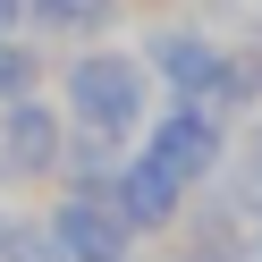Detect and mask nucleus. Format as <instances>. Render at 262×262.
<instances>
[{
	"label": "nucleus",
	"mask_w": 262,
	"mask_h": 262,
	"mask_svg": "<svg viewBox=\"0 0 262 262\" xmlns=\"http://www.w3.org/2000/svg\"><path fill=\"white\" fill-rule=\"evenodd\" d=\"M144 102H152V85H144V68L127 51H85L68 68V110L76 127H102V136H127V127L144 119Z\"/></svg>",
	"instance_id": "obj_1"
},
{
	"label": "nucleus",
	"mask_w": 262,
	"mask_h": 262,
	"mask_svg": "<svg viewBox=\"0 0 262 262\" xmlns=\"http://www.w3.org/2000/svg\"><path fill=\"white\" fill-rule=\"evenodd\" d=\"M144 161H152L161 178H178V186H194V178H211V161H220V119H211L203 102H178L169 119L152 127V144H144Z\"/></svg>",
	"instance_id": "obj_2"
},
{
	"label": "nucleus",
	"mask_w": 262,
	"mask_h": 262,
	"mask_svg": "<svg viewBox=\"0 0 262 262\" xmlns=\"http://www.w3.org/2000/svg\"><path fill=\"white\" fill-rule=\"evenodd\" d=\"M42 228L59 237V254H68V262H127V220L102 203V194H68Z\"/></svg>",
	"instance_id": "obj_3"
},
{
	"label": "nucleus",
	"mask_w": 262,
	"mask_h": 262,
	"mask_svg": "<svg viewBox=\"0 0 262 262\" xmlns=\"http://www.w3.org/2000/svg\"><path fill=\"white\" fill-rule=\"evenodd\" d=\"M59 152H68V136H59V110H42L34 93L26 102H9V119H0V169H26V178H51Z\"/></svg>",
	"instance_id": "obj_4"
},
{
	"label": "nucleus",
	"mask_w": 262,
	"mask_h": 262,
	"mask_svg": "<svg viewBox=\"0 0 262 262\" xmlns=\"http://www.w3.org/2000/svg\"><path fill=\"white\" fill-rule=\"evenodd\" d=\"M102 203L119 211L127 237H136V228H169V220H178V203H186V186H178V178H161L152 161H127V169H110Z\"/></svg>",
	"instance_id": "obj_5"
},
{
	"label": "nucleus",
	"mask_w": 262,
	"mask_h": 262,
	"mask_svg": "<svg viewBox=\"0 0 262 262\" xmlns=\"http://www.w3.org/2000/svg\"><path fill=\"white\" fill-rule=\"evenodd\" d=\"M152 68L169 76L178 93H194V102H203V93H228V59L211 51L203 34H152Z\"/></svg>",
	"instance_id": "obj_6"
},
{
	"label": "nucleus",
	"mask_w": 262,
	"mask_h": 262,
	"mask_svg": "<svg viewBox=\"0 0 262 262\" xmlns=\"http://www.w3.org/2000/svg\"><path fill=\"white\" fill-rule=\"evenodd\" d=\"M59 169L76 178V194H102L110 186V169H119V136H102V127H85V136L59 152Z\"/></svg>",
	"instance_id": "obj_7"
},
{
	"label": "nucleus",
	"mask_w": 262,
	"mask_h": 262,
	"mask_svg": "<svg viewBox=\"0 0 262 262\" xmlns=\"http://www.w3.org/2000/svg\"><path fill=\"white\" fill-rule=\"evenodd\" d=\"M0 254H9V262H68L51 228H9V245H0Z\"/></svg>",
	"instance_id": "obj_8"
},
{
	"label": "nucleus",
	"mask_w": 262,
	"mask_h": 262,
	"mask_svg": "<svg viewBox=\"0 0 262 262\" xmlns=\"http://www.w3.org/2000/svg\"><path fill=\"white\" fill-rule=\"evenodd\" d=\"M34 17L42 26H102L110 9H102V0H34Z\"/></svg>",
	"instance_id": "obj_9"
},
{
	"label": "nucleus",
	"mask_w": 262,
	"mask_h": 262,
	"mask_svg": "<svg viewBox=\"0 0 262 262\" xmlns=\"http://www.w3.org/2000/svg\"><path fill=\"white\" fill-rule=\"evenodd\" d=\"M228 262H262V228H245V237L228 245Z\"/></svg>",
	"instance_id": "obj_10"
},
{
	"label": "nucleus",
	"mask_w": 262,
	"mask_h": 262,
	"mask_svg": "<svg viewBox=\"0 0 262 262\" xmlns=\"http://www.w3.org/2000/svg\"><path fill=\"white\" fill-rule=\"evenodd\" d=\"M0 17H17V0H0Z\"/></svg>",
	"instance_id": "obj_11"
},
{
	"label": "nucleus",
	"mask_w": 262,
	"mask_h": 262,
	"mask_svg": "<svg viewBox=\"0 0 262 262\" xmlns=\"http://www.w3.org/2000/svg\"><path fill=\"white\" fill-rule=\"evenodd\" d=\"M0 245H9V220H0Z\"/></svg>",
	"instance_id": "obj_12"
},
{
	"label": "nucleus",
	"mask_w": 262,
	"mask_h": 262,
	"mask_svg": "<svg viewBox=\"0 0 262 262\" xmlns=\"http://www.w3.org/2000/svg\"><path fill=\"white\" fill-rule=\"evenodd\" d=\"M254 161H262V136H254Z\"/></svg>",
	"instance_id": "obj_13"
}]
</instances>
